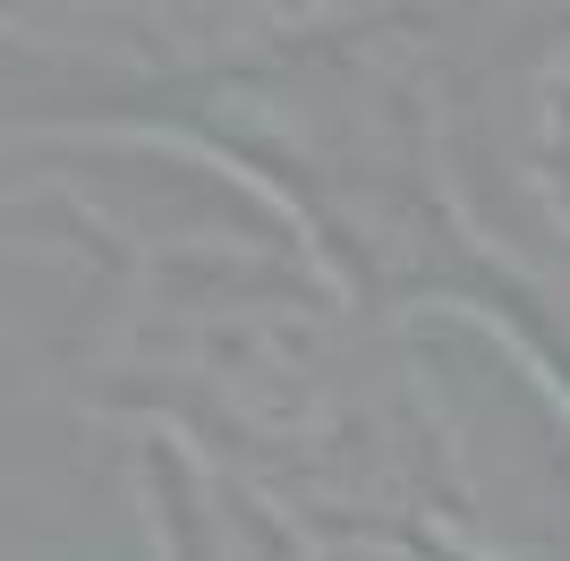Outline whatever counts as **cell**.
<instances>
[{"instance_id":"6da1fadb","label":"cell","mask_w":570,"mask_h":561,"mask_svg":"<svg viewBox=\"0 0 570 561\" xmlns=\"http://www.w3.org/2000/svg\"><path fill=\"white\" fill-rule=\"evenodd\" d=\"M163 544L170 561H205V502H196V476L179 460H163Z\"/></svg>"},{"instance_id":"7a4b0ae2","label":"cell","mask_w":570,"mask_h":561,"mask_svg":"<svg viewBox=\"0 0 570 561\" xmlns=\"http://www.w3.org/2000/svg\"><path fill=\"white\" fill-rule=\"evenodd\" d=\"M392 544H401L409 561H494V553H469V544H452L443 528H426V519H409V528H392Z\"/></svg>"}]
</instances>
